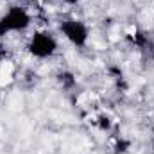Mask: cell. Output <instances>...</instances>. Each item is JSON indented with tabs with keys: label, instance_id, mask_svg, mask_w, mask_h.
<instances>
[{
	"label": "cell",
	"instance_id": "cell-7",
	"mask_svg": "<svg viewBox=\"0 0 154 154\" xmlns=\"http://www.w3.org/2000/svg\"><path fill=\"white\" fill-rule=\"evenodd\" d=\"M129 149H131V140H129V138H124V136L116 138L115 147H113V152L115 154H127Z\"/></svg>",
	"mask_w": 154,
	"mask_h": 154
},
{
	"label": "cell",
	"instance_id": "cell-10",
	"mask_svg": "<svg viewBox=\"0 0 154 154\" xmlns=\"http://www.w3.org/2000/svg\"><path fill=\"white\" fill-rule=\"evenodd\" d=\"M151 131H152V136H154V124H152V127H151Z\"/></svg>",
	"mask_w": 154,
	"mask_h": 154
},
{
	"label": "cell",
	"instance_id": "cell-4",
	"mask_svg": "<svg viewBox=\"0 0 154 154\" xmlns=\"http://www.w3.org/2000/svg\"><path fill=\"white\" fill-rule=\"evenodd\" d=\"M127 43L136 48L142 56L145 57H154V39L149 36V32L142 31V29H134V32L125 36Z\"/></svg>",
	"mask_w": 154,
	"mask_h": 154
},
{
	"label": "cell",
	"instance_id": "cell-9",
	"mask_svg": "<svg viewBox=\"0 0 154 154\" xmlns=\"http://www.w3.org/2000/svg\"><path fill=\"white\" fill-rule=\"evenodd\" d=\"M59 2H63V4H68V5H74V4H79L81 0H59Z\"/></svg>",
	"mask_w": 154,
	"mask_h": 154
},
{
	"label": "cell",
	"instance_id": "cell-5",
	"mask_svg": "<svg viewBox=\"0 0 154 154\" xmlns=\"http://www.w3.org/2000/svg\"><path fill=\"white\" fill-rule=\"evenodd\" d=\"M56 81H57V84H59L63 90H66V91L75 90V86H77V77H75V74L70 72V70H61V72H57Z\"/></svg>",
	"mask_w": 154,
	"mask_h": 154
},
{
	"label": "cell",
	"instance_id": "cell-8",
	"mask_svg": "<svg viewBox=\"0 0 154 154\" xmlns=\"http://www.w3.org/2000/svg\"><path fill=\"white\" fill-rule=\"evenodd\" d=\"M7 54H9V52H7V47H4V45L0 43V66H2V63L7 59Z\"/></svg>",
	"mask_w": 154,
	"mask_h": 154
},
{
	"label": "cell",
	"instance_id": "cell-6",
	"mask_svg": "<svg viewBox=\"0 0 154 154\" xmlns=\"http://www.w3.org/2000/svg\"><path fill=\"white\" fill-rule=\"evenodd\" d=\"M93 124H95V127H97L99 131H102V133H109L111 127H113V118L108 115V113H100V115L95 116Z\"/></svg>",
	"mask_w": 154,
	"mask_h": 154
},
{
	"label": "cell",
	"instance_id": "cell-2",
	"mask_svg": "<svg viewBox=\"0 0 154 154\" xmlns=\"http://www.w3.org/2000/svg\"><path fill=\"white\" fill-rule=\"evenodd\" d=\"M57 48H59V45H57L56 36L50 31H45V29L34 31V34L29 38V43H27V52L36 59L52 57L57 52Z\"/></svg>",
	"mask_w": 154,
	"mask_h": 154
},
{
	"label": "cell",
	"instance_id": "cell-3",
	"mask_svg": "<svg viewBox=\"0 0 154 154\" xmlns=\"http://www.w3.org/2000/svg\"><path fill=\"white\" fill-rule=\"evenodd\" d=\"M59 32L75 48H84L90 39V29L84 22L77 18H66L59 23Z\"/></svg>",
	"mask_w": 154,
	"mask_h": 154
},
{
	"label": "cell",
	"instance_id": "cell-1",
	"mask_svg": "<svg viewBox=\"0 0 154 154\" xmlns=\"http://www.w3.org/2000/svg\"><path fill=\"white\" fill-rule=\"evenodd\" d=\"M32 23L31 13L23 5H11L2 16H0V38L11 34V32H22L27 31Z\"/></svg>",
	"mask_w": 154,
	"mask_h": 154
}]
</instances>
